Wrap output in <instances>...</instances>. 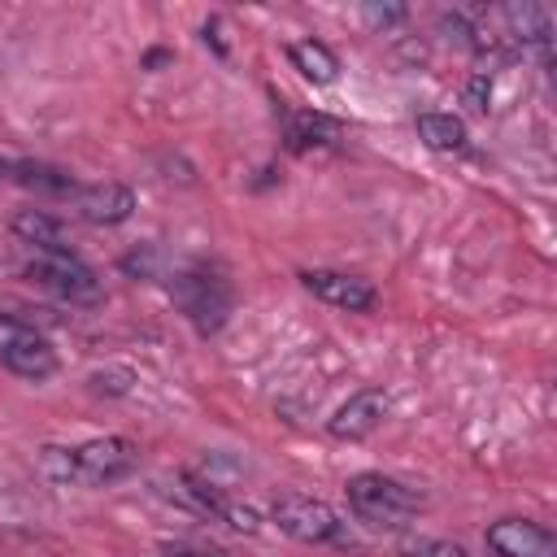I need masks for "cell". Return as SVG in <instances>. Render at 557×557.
Masks as SVG:
<instances>
[{"instance_id": "obj_1", "label": "cell", "mask_w": 557, "mask_h": 557, "mask_svg": "<svg viewBox=\"0 0 557 557\" xmlns=\"http://www.w3.org/2000/svg\"><path fill=\"white\" fill-rule=\"evenodd\" d=\"M348 509L374 531H405L422 513V492L387 474H352L344 483Z\"/></svg>"}, {"instance_id": "obj_2", "label": "cell", "mask_w": 557, "mask_h": 557, "mask_svg": "<svg viewBox=\"0 0 557 557\" xmlns=\"http://www.w3.org/2000/svg\"><path fill=\"white\" fill-rule=\"evenodd\" d=\"M170 292H174L183 318L200 335H218L226 326V318H231V305H235L231 283L213 265H187V270H178L174 283H170Z\"/></svg>"}, {"instance_id": "obj_3", "label": "cell", "mask_w": 557, "mask_h": 557, "mask_svg": "<svg viewBox=\"0 0 557 557\" xmlns=\"http://www.w3.org/2000/svg\"><path fill=\"white\" fill-rule=\"evenodd\" d=\"M26 274H30V283L48 287L52 296H61L70 305H100L104 300L100 274L74 248H39L26 265Z\"/></svg>"}, {"instance_id": "obj_4", "label": "cell", "mask_w": 557, "mask_h": 557, "mask_svg": "<svg viewBox=\"0 0 557 557\" xmlns=\"http://www.w3.org/2000/svg\"><path fill=\"white\" fill-rule=\"evenodd\" d=\"M270 518L283 535L300 540V544H344V522L339 513L318 500V496H300V492H287L270 505Z\"/></svg>"}, {"instance_id": "obj_5", "label": "cell", "mask_w": 557, "mask_h": 557, "mask_svg": "<svg viewBox=\"0 0 557 557\" xmlns=\"http://www.w3.org/2000/svg\"><path fill=\"white\" fill-rule=\"evenodd\" d=\"M139 453L131 440L122 435H104V440H87L78 448H70V483H83V487H104V483H117L135 470Z\"/></svg>"}, {"instance_id": "obj_6", "label": "cell", "mask_w": 557, "mask_h": 557, "mask_svg": "<svg viewBox=\"0 0 557 557\" xmlns=\"http://www.w3.org/2000/svg\"><path fill=\"white\" fill-rule=\"evenodd\" d=\"M0 366L13 370L17 379L39 383V379L57 374V348L22 318H0Z\"/></svg>"}, {"instance_id": "obj_7", "label": "cell", "mask_w": 557, "mask_h": 557, "mask_svg": "<svg viewBox=\"0 0 557 557\" xmlns=\"http://www.w3.org/2000/svg\"><path fill=\"white\" fill-rule=\"evenodd\" d=\"M74 218L91 222V226H117L135 213V191L126 183H78L70 196Z\"/></svg>"}, {"instance_id": "obj_8", "label": "cell", "mask_w": 557, "mask_h": 557, "mask_svg": "<svg viewBox=\"0 0 557 557\" xmlns=\"http://www.w3.org/2000/svg\"><path fill=\"white\" fill-rule=\"evenodd\" d=\"M483 540L496 557H557V535L531 518H500Z\"/></svg>"}, {"instance_id": "obj_9", "label": "cell", "mask_w": 557, "mask_h": 557, "mask_svg": "<svg viewBox=\"0 0 557 557\" xmlns=\"http://www.w3.org/2000/svg\"><path fill=\"white\" fill-rule=\"evenodd\" d=\"M383 418H387V392L361 387V392H352V396L331 413L326 431H331L335 440H366V435H374V431L383 426Z\"/></svg>"}, {"instance_id": "obj_10", "label": "cell", "mask_w": 557, "mask_h": 557, "mask_svg": "<svg viewBox=\"0 0 557 557\" xmlns=\"http://www.w3.org/2000/svg\"><path fill=\"white\" fill-rule=\"evenodd\" d=\"M305 292H313L318 300L335 305V309H348V313H361L374 305V287L361 278V274H344V270H305L300 274Z\"/></svg>"}, {"instance_id": "obj_11", "label": "cell", "mask_w": 557, "mask_h": 557, "mask_svg": "<svg viewBox=\"0 0 557 557\" xmlns=\"http://www.w3.org/2000/svg\"><path fill=\"white\" fill-rule=\"evenodd\" d=\"M283 139H287L292 152L339 148V139H344V122H335V117H326V113H313V109H296V113H287Z\"/></svg>"}, {"instance_id": "obj_12", "label": "cell", "mask_w": 557, "mask_h": 557, "mask_svg": "<svg viewBox=\"0 0 557 557\" xmlns=\"http://www.w3.org/2000/svg\"><path fill=\"white\" fill-rule=\"evenodd\" d=\"M500 17H505V26H509V44H518V48H535L544 61H548V13L540 9V4H505L500 9Z\"/></svg>"}, {"instance_id": "obj_13", "label": "cell", "mask_w": 557, "mask_h": 557, "mask_svg": "<svg viewBox=\"0 0 557 557\" xmlns=\"http://www.w3.org/2000/svg\"><path fill=\"white\" fill-rule=\"evenodd\" d=\"M9 226H13V235H17L22 244H30L35 252H39V248H65V222L52 218L48 209H17V213L9 218Z\"/></svg>"}, {"instance_id": "obj_14", "label": "cell", "mask_w": 557, "mask_h": 557, "mask_svg": "<svg viewBox=\"0 0 557 557\" xmlns=\"http://www.w3.org/2000/svg\"><path fill=\"white\" fill-rule=\"evenodd\" d=\"M287 57H292V65H296L309 83H335V74H339V61H335V52H331L322 39H296V44L287 48Z\"/></svg>"}, {"instance_id": "obj_15", "label": "cell", "mask_w": 557, "mask_h": 557, "mask_svg": "<svg viewBox=\"0 0 557 557\" xmlns=\"http://www.w3.org/2000/svg\"><path fill=\"white\" fill-rule=\"evenodd\" d=\"M418 139L435 152H461L466 148V122L453 113H418Z\"/></svg>"}, {"instance_id": "obj_16", "label": "cell", "mask_w": 557, "mask_h": 557, "mask_svg": "<svg viewBox=\"0 0 557 557\" xmlns=\"http://www.w3.org/2000/svg\"><path fill=\"white\" fill-rule=\"evenodd\" d=\"M396 553H400V557H466L461 544L440 540V535H405V540L396 544Z\"/></svg>"}, {"instance_id": "obj_17", "label": "cell", "mask_w": 557, "mask_h": 557, "mask_svg": "<svg viewBox=\"0 0 557 557\" xmlns=\"http://www.w3.org/2000/svg\"><path fill=\"white\" fill-rule=\"evenodd\" d=\"M461 96H466V104H470V109H479V113H483V109H487V100H492V74H487V70H474V74L466 78V91H461Z\"/></svg>"}, {"instance_id": "obj_18", "label": "cell", "mask_w": 557, "mask_h": 557, "mask_svg": "<svg viewBox=\"0 0 557 557\" xmlns=\"http://www.w3.org/2000/svg\"><path fill=\"white\" fill-rule=\"evenodd\" d=\"M361 17H366L374 30H387V26L405 22V9H400V4H361Z\"/></svg>"}, {"instance_id": "obj_19", "label": "cell", "mask_w": 557, "mask_h": 557, "mask_svg": "<svg viewBox=\"0 0 557 557\" xmlns=\"http://www.w3.org/2000/svg\"><path fill=\"white\" fill-rule=\"evenodd\" d=\"M165 557H209V553H187V548H170Z\"/></svg>"}]
</instances>
